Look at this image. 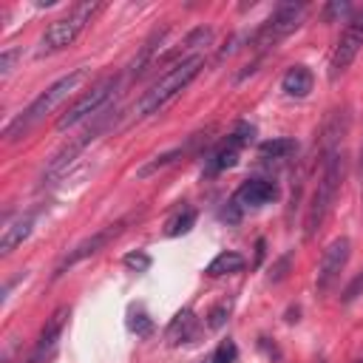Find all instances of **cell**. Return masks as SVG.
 <instances>
[{"label": "cell", "mask_w": 363, "mask_h": 363, "mask_svg": "<svg viewBox=\"0 0 363 363\" xmlns=\"http://www.w3.org/2000/svg\"><path fill=\"white\" fill-rule=\"evenodd\" d=\"M244 255L241 252H233V250H227V252H218L210 264H207V275L210 278H221V275H233V272H241L244 269Z\"/></svg>", "instance_id": "cell-16"}, {"label": "cell", "mask_w": 363, "mask_h": 363, "mask_svg": "<svg viewBox=\"0 0 363 363\" xmlns=\"http://www.w3.org/2000/svg\"><path fill=\"white\" fill-rule=\"evenodd\" d=\"M363 48V9L349 20V26L343 28L335 51H332V60H329V77L337 79L357 57V51Z\"/></svg>", "instance_id": "cell-7"}, {"label": "cell", "mask_w": 363, "mask_h": 363, "mask_svg": "<svg viewBox=\"0 0 363 363\" xmlns=\"http://www.w3.org/2000/svg\"><path fill=\"white\" fill-rule=\"evenodd\" d=\"M349 9H352L349 3H332V6L326 9V17H332V14H340V17H343V14H349Z\"/></svg>", "instance_id": "cell-25"}, {"label": "cell", "mask_w": 363, "mask_h": 363, "mask_svg": "<svg viewBox=\"0 0 363 363\" xmlns=\"http://www.w3.org/2000/svg\"><path fill=\"white\" fill-rule=\"evenodd\" d=\"M102 6L99 3H79V6H74L68 14H62V17H57L48 28H45V34L40 37V48H37V57H45V54H57V51H62V48H68L85 28H88V23L94 20V14L99 11Z\"/></svg>", "instance_id": "cell-4"}, {"label": "cell", "mask_w": 363, "mask_h": 363, "mask_svg": "<svg viewBox=\"0 0 363 363\" xmlns=\"http://www.w3.org/2000/svg\"><path fill=\"white\" fill-rule=\"evenodd\" d=\"M360 363H363V360H360Z\"/></svg>", "instance_id": "cell-28"}, {"label": "cell", "mask_w": 363, "mask_h": 363, "mask_svg": "<svg viewBox=\"0 0 363 363\" xmlns=\"http://www.w3.org/2000/svg\"><path fill=\"white\" fill-rule=\"evenodd\" d=\"M360 292H363V272L352 278V284L343 289V298H340V301H343V303H352V301H354Z\"/></svg>", "instance_id": "cell-24"}, {"label": "cell", "mask_w": 363, "mask_h": 363, "mask_svg": "<svg viewBox=\"0 0 363 363\" xmlns=\"http://www.w3.org/2000/svg\"><path fill=\"white\" fill-rule=\"evenodd\" d=\"M119 88V77H102L99 82H94L82 96H77L71 105H68V111L57 119V130H68V128H74V125H79V122H85L88 116H96V113H102V108H105V102L113 96V91Z\"/></svg>", "instance_id": "cell-5"}, {"label": "cell", "mask_w": 363, "mask_h": 363, "mask_svg": "<svg viewBox=\"0 0 363 363\" xmlns=\"http://www.w3.org/2000/svg\"><path fill=\"white\" fill-rule=\"evenodd\" d=\"M252 136V128L250 125H238V130L235 133H230V139H227V145H221L216 153H213V159H210V173H221V170H227V167H233L235 162H238V153H241V145L247 142Z\"/></svg>", "instance_id": "cell-12"}, {"label": "cell", "mask_w": 363, "mask_h": 363, "mask_svg": "<svg viewBox=\"0 0 363 363\" xmlns=\"http://www.w3.org/2000/svg\"><path fill=\"white\" fill-rule=\"evenodd\" d=\"M193 224H196V210L184 207L179 216H173V218L167 221V230H164V233H167L170 238H173V235H184V233H187Z\"/></svg>", "instance_id": "cell-18"}, {"label": "cell", "mask_w": 363, "mask_h": 363, "mask_svg": "<svg viewBox=\"0 0 363 363\" xmlns=\"http://www.w3.org/2000/svg\"><path fill=\"white\" fill-rule=\"evenodd\" d=\"M128 326H130L139 337H147V335L153 332V320H150L145 312H133V315H130V320H128Z\"/></svg>", "instance_id": "cell-20"}, {"label": "cell", "mask_w": 363, "mask_h": 363, "mask_svg": "<svg viewBox=\"0 0 363 363\" xmlns=\"http://www.w3.org/2000/svg\"><path fill=\"white\" fill-rule=\"evenodd\" d=\"M199 332H201V326H199V318L190 312V309H182V312H176L173 315V320L167 323V343H193L196 337H199Z\"/></svg>", "instance_id": "cell-13"}, {"label": "cell", "mask_w": 363, "mask_h": 363, "mask_svg": "<svg viewBox=\"0 0 363 363\" xmlns=\"http://www.w3.org/2000/svg\"><path fill=\"white\" fill-rule=\"evenodd\" d=\"M340 182H343V153L337 147H326L323 170H320L318 187H315L309 207H306V216H303V235L306 238H315V233L323 227V221H326V216L337 199Z\"/></svg>", "instance_id": "cell-2"}, {"label": "cell", "mask_w": 363, "mask_h": 363, "mask_svg": "<svg viewBox=\"0 0 363 363\" xmlns=\"http://www.w3.org/2000/svg\"><path fill=\"white\" fill-rule=\"evenodd\" d=\"M278 199V184L269 179H247L235 190V204L241 207H264Z\"/></svg>", "instance_id": "cell-11"}, {"label": "cell", "mask_w": 363, "mask_h": 363, "mask_svg": "<svg viewBox=\"0 0 363 363\" xmlns=\"http://www.w3.org/2000/svg\"><path fill=\"white\" fill-rule=\"evenodd\" d=\"M230 306H233L230 301H221V303H218V306H216V309L207 315V326H210V329H218V326L227 320V315H230Z\"/></svg>", "instance_id": "cell-23"}, {"label": "cell", "mask_w": 363, "mask_h": 363, "mask_svg": "<svg viewBox=\"0 0 363 363\" xmlns=\"http://www.w3.org/2000/svg\"><path fill=\"white\" fill-rule=\"evenodd\" d=\"M303 14H306V3H281V6L258 26V31L252 34V45H258V48L278 45L284 37H289V34L301 26Z\"/></svg>", "instance_id": "cell-6"}, {"label": "cell", "mask_w": 363, "mask_h": 363, "mask_svg": "<svg viewBox=\"0 0 363 363\" xmlns=\"http://www.w3.org/2000/svg\"><path fill=\"white\" fill-rule=\"evenodd\" d=\"M85 77H88V68H77V71H71V74H65V77H60L57 82H51L20 116H14L9 125H6V130H3V136H6V142H14V139H20L23 133H28L40 119H45L54 108H60L82 82H85Z\"/></svg>", "instance_id": "cell-1"}, {"label": "cell", "mask_w": 363, "mask_h": 363, "mask_svg": "<svg viewBox=\"0 0 363 363\" xmlns=\"http://www.w3.org/2000/svg\"><path fill=\"white\" fill-rule=\"evenodd\" d=\"M34 230V213H26L14 221H9L3 227V238H0V255H11L17 244H23Z\"/></svg>", "instance_id": "cell-14"}, {"label": "cell", "mask_w": 363, "mask_h": 363, "mask_svg": "<svg viewBox=\"0 0 363 363\" xmlns=\"http://www.w3.org/2000/svg\"><path fill=\"white\" fill-rule=\"evenodd\" d=\"M286 264H289V255H284L281 261H278V267H275V275H269L272 281H281L284 278V269H286Z\"/></svg>", "instance_id": "cell-26"}, {"label": "cell", "mask_w": 363, "mask_h": 363, "mask_svg": "<svg viewBox=\"0 0 363 363\" xmlns=\"http://www.w3.org/2000/svg\"><path fill=\"white\" fill-rule=\"evenodd\" d=\"M68 315H71L68 306H57V309L51 312V318L45 320V326H43L37 343H34V352H31L28 363H45V360L54 354V349H57V343H60V337H62V329H65V323H68Z\"/></svg>", "instance_id": "cell-10"}, {"label": "cell", "mask_w": 363, "mask_h": 363, "mask_svg": "<svg viewBox=\"0 0 363 363\" xmlns=\"http://www.w3.org/2000/svg\"><path fill=\"white\" fill-rule=\"evenodd\" d=\"M292 150H295V142L292 139H267V142L258 145L261 159H286Z\"/></svg>", "instance_id": "cell-17"}, {"label": "cell", "mask_w": 363, "mask_h": 363, "mask_svg": "<svg viewBox=\"0 0 363 363\" xmlns=\"http://www.w3.org/2000/svg\"><path fill=\"white\" fill-rule=\"evenodd\" d=\"M360 179H363V147H360Z\"/></svg>", "instance_id": "cell-27"}, {"label": "cell", "mask_w": 363, "mask_h": 363, "mask_svg": "<svg viewBox=\"0 0 363 363\" xmlns=\"http://www.w3.org/2000/svg\"><path fill=\"white\" fill-rule=\"evenodd\" d=\"M349 252H352V241H349L346 235L335 238V241L323 250L320 264H318V278H315V284H318L320 292L332 289V284L340 278V272H343V267H346V261H349Z\"/></svg>", "instance_id": "cell-8"}, {"label": "cell", "mask_w": 363, "mask_h": 363, "mask_svg": "<svg viewBox=\"0 0 363 363\" xmlns=\"http://www.w3.org/2000/svg\"><path fill=\"white\" fill-rule=\"evenodd\" d=\"M312 82H315V77H312V71H309L306 65H292V68L284 74L281 88H284L289 96L301 99V96H306V94L312 91Z\"/></svg>", "instance_id": "cell-15"}, {"label": "cell", "mask_w": 363, "mask_h": 363, "mask_svg": "<svg viewBox=\"0 0 363 363\" xmlns=\"http://www.w3.org/2000/svg\"><path fill=\"white\" fill-rule=\"evenodd\" d=\"M201 65H204V57H190V60H182V62H176L173 68H167V71L139 96L136 113H139V116H150V113H159L162 108H167V105L196 79V74L201 71Z\"/></svg>", "instance_id": "cell-3"}, {"label": "cell", "mask_w": 363, "mask_h": 363, "mask_svg": "<svg viewBox=\"0 0 363 363\" xmlns=\"http://www.w3.org/2000/svg\"><path fill=\"white\" fill-rule=\"evenodd\" d=\"M20 54H23V48H6V51L0 54V77H3V79L14 71V62H17Z\"/></svg>", "instance_id": "cell-22"}, {"label": "cell", "mask_w": 363, "mask_h": 363, "mask_svg": "<svg viewBox=\"0 0 363 363\" xmlns=\"http://www.w3.org/2000/svg\"><path fill=\"white\" fill-rule=\"evenodd\" d=\"M125 230V218L122 221H113V224H108V227H102V230H96L94 235H88L85 241H79L65 258H62V264L57 267V272L54 275H62L68 267H74V264H79V261H85V258H91V255H96L99 250H105L119 233Z\"/></svg>", "instance_id": "cell-9"}, {"label": "cell", "mask_w": 363, "mask_h": 363, "mask_svg": "<svg viewBox=\"0 0 363 363\" xmlns=\"http://www.w3.org/2000/svg\"><path fill=\"white\" fill-rule=\"evenodd\" d=\"M235 357H238V349H235V343L233 340H221L201 363H235Z\"/></svg>", "instance_id": "cell-19"}, {"label": "cell", "mask_w": 363, "mask_h": 363, "mask_svg": "<svg viewBox=\"0 0 363 363\" xmlns=\"http://www.w3.org/2000/svg\"><path fill=\"white\" fill-rule=\"evenodd\" d=\"M122 264H125L128 269H133V272H145V269L150 267V255H147V252H128V255L122 258Z\"/></svg>", "instance_id": "cell-21"}]
</instances>
